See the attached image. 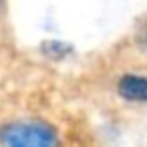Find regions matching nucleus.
Listing matches in <instances>:
<instances>
[{
    "label": "nucleus",
    "mask_w": 147,
    "mask_h": 147,
    "mask_svg": "<svg viewBox=\"0 0 147 147\" xmlns=\"http://www.w3.org/2000/svg\"><path fill=\"white\" fill-rule=\"evenodd\" d=\"M57 129L38 119L10 121L0 127V147H59Z\"/></svg>",
    "instance_id": "nucleus-1"
},
{
    "label": "nucleus",
    "mask_w": 147,
    "mask_h": 147,
    "mask_svg": "<svg viewBox=\"0 0 147 147\" xmlns=\"http://www.w3.org/2000/svg\"><path fill=\"white\" fill-rule=\"evenodd\" d=\"M117 91L125 101L147 103V75H125L119 81Z\"/></svg>",
    "instance_id": "nucleus-2"
}]
</instances>
